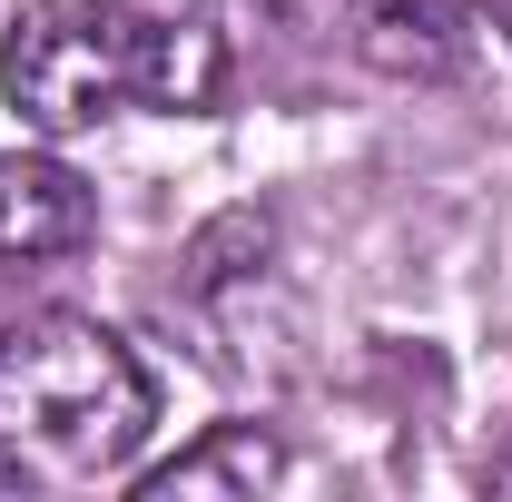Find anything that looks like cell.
Returning a JSON list of instances; mask_svg holds the SVG:
<instances>
[{
  "mask_svg": "<svg viewBox=\"0 0 512 502\" xmlns=\"http://www.w3.org/2000/svg\"><path fill=\"white\" fill-rule=\"evenodd\" d=\"M158 424V384L99 315H20L0 325V483L79 493L109 483Z\"/></svg>",
  "mask_w": 512,
  "mask_h": 502,
  "instance_id": "1",
  "label": "cell"
},
{
  "mask_svg": "<svg viewBox=\"0 0 512 502\" xmlns=\"http://www.w3.org/2000/svg\"><path fill=\"white\" fill-rule=\"evenodd\" d=\"M286 483V443L266 434V424H217V434H197L178 463H158V473H138V502H217V493H276Z\"/></svg>",
  "mask_w": 512,
  "mask_h": 502,
  "instance_id": "4",
  "label": "cell"
},
{
  "mask_svg": "<svg viewBox=\"0 0 512 502\" xmlns=\"http://www.w3.org/2000/svg\"><path fill=\"white\" fill-rule=\"evenodd\" d=\"M217 89H227V40L207 20H148V79H138V99H158V109H217Z\"/></svg>",
  "mask_w": 512,
  "mask_h": 502,
  "instance_id": "6",
  "label": "cell"
},
{
  "mask_svg": "<svg viewBox=\"0 0 512 502\" xmlns=\"http://www.w3.org/2000/svg\"><path fill=\"white\" fill-rule=\"evenodd\" d=\"M493 483H503V493H512V453H503V463H493Z\"/></svg>",
  "mask_w": 512,
  "mask_h": 502,
  "instance_id": "9",
  "label": "cell"
},
{
  "mask_svg": "<svg viewBox=\"0 0 512 502\" xmlns=\"http://www.w3.org/2000/svg\"><path fill=\"white\" fill-rule=\"evenodd\" d=\"M266 247H276V227H266L256 207H227V217H207V227L188 237L178 286H188V296H217V286H237L247 266H266Z\"/></svg>",
  "mask_w": 512,
  "mask_h": 502,
  "instance_id": "7",
  "label": "cell"
},
{
  "mask_svg": "<svg viewBox=\"0 0 512 502\" xmlns=\"http://www.w3.org/2000/svg\"><path fill=\"white\" fill-rule=\"evenodd\" d=\"M148 79V20L109 0H30L0 40V89L10 119L40 138H79Z\"/></svg>",
  "mask_w": 512,
  "mask_h": 502,
  "instance_id": "2",
  "label": "cell"
},
{
  "mask_svg": "<svg viewBox=\"0 0 512 502\" xmlns=\"http://www.w3.org/2000/svg\"><path fill=\"white\" fill-rule=\"evenodd\" d=\"M99 227V197L79 168L60 158H0V256L20 266H50V256H79Z\"/></svg>",
  "mask_w": 512,
  "mask_h": 502,
  "instance_id": "3",
  "label": "cell"
},
{
  "mask_svg": "<svg viewBox=\"0 0 512 502\" xmlns=\"http://www.w3.org/2000/svg\"><path fill=\"white\" fill-rule=\"evenodd\" d=\"M483 20H493V30H503V40H512V0H483Z\"/></svg>",
  "mask_w": 512,
  "mask_h": 502,
  "instance_id": "8",
  "label": "cell"
},
{
  "mask_svg": "<svg viewBox=\"0 0 512 502\" xmlns=\"http://www.w3.org/2000/svg\"><path fill=\"white\" fill-rule=\"evenodd\" d=\"M355 50L384 79H453L463 69V10L453 0H365L355 10Z\"/></svg>",
  "mask_w": 512,
  "mask_h": 502,
  "instance_id": "5",
  "label": "cell"
}]
</instances>
